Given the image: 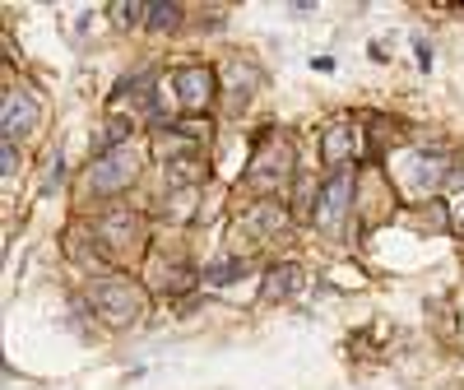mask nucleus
Here are the masks:
<instances>
[{"label": "nucleus", "mask_w": 464, "mask_h": 390, "mask_svg": "<svg viewBox=\"0 0 464 390\" xmlns=\"http://www.w3.org/2000/svg\"><path fill=\"white\" fill-rule=\"evenodd\" d=\"M450 228L459 232V238H464V195H459V200L450 205Z\"/></svg>", "instance_id": "nucleus-18"}, {"label": "nucleus", "mask_w": 464, "mask_h": 390, "mask_svg": "<svg viewBox=\"0 0 464 390\" xmlns=\"http://www.w3.org/2000/svg\"><path fill=\"white\" fill-rule=\"evenodd\" d=\"M246 228L251 232H279V228H288V214H284V205H256L251 214H246Z\"/></svg>", "instance_id": "nucleus-11"}, {"label": "nucleus", "mask_w": 464, "mask_h": 390, "mask_svg": "<svg viewBox=\"0 0 464 390\" xmlns=\"http://www.w3.org/2000/svg\"><path fill=\"white\" fill-rule=\"evenodd\" d=\"M149 93H153V70H135L116 84V98H130V102H149Z\"/></svg>", "instance_id": "nucleus-12"}, {"label": "nucleus", "mask_w": 464, "mask_h": 390, "mask_svg": "<svg viewBox=\"0 0 464 390\" xmlns=\"http://www.w3.org/2000/svg\"><path fill=\"white\" fill-rule=\"evenodd\" d=\"M302 288V265H275L265 275V302H284Z\"/></svg>", "instance_id": "nucleus-10"}, {"label": "nucleus", "mask_w": 464, "mask_h": 390, "mask_svg": "<svg viewBox=\"0 0 464 390\" xmlns=\"http://www.w3.org/2000/svg\"><path fill=\"white\" fill-rule=\"evenodd\" d=\"M33 122H37L33 93H28V89H10V93H5V107H0V131H5V140L14 144V135L33 131Z\"/></svg>", "instance_id": "nucleus-8"}, {"label": "nucleus", "mask_w": 464, "mask_h": 390, "mask_svg": "<svg viewBox=\"0 0 464 390\" xmlns=\"http://www.w3.org/2000/svg\"><path fill=\"white\" fill-rule=\"evenodd\" d=\"M358 144H362L358 126L339 122V126H330V131H325V140H321V153H325V163H348V159L358 153Z\"/></svg>", "instance_id": "nucleus-9"}, {"label": "nucleus", "mask_w": 464, "mask_h": 390, "mask_svg": "<svg viewBox=\"0 0 464 390\" xmlns=\"http://www.w3.org/2000/svg\"><path fill=\"white\" fill-rule=\"evenodd\" d=\"M93 238L102 242L107 256H135L140 242H144V223L135 210H107L98 223H93Z\"/></svg>", "instance_id": "nucleus-3"}, {"label": "nucleus", "mask_w": 464, "mask_h": 390, "mask_svg": "<svg viewBox=\"0 0 464 390\" xmlns=\"http://www.w3.org/2000/svg\"><path fill=\"white\" fill-rule=\"evenodd\" d=\"M89 297L98 307V317L111 321V326H135L144 317V293L130 279H93Z\"/></svg>", "instance_id": "nucleus-1"}, {"label": "nucleus", "mask_w": 464, "mask_h": 390, "mask_svg": "<svg viewBox=\"0 0 464 390\" xmlns=\"http://www.w3.org/2000/svg\"><path fill=\"white\" fill-rule=\"evenodd\" d=\"M404 172H409L413 195H428V190H437L450 177V159H446V153H409Z\"/></svg>", "instance_id": "nucleus-7"}, {"label": "nucleus", "mask_w": 464, "mask_h": 390, "mask_svg": "<svg viewBox=\"0 0 464 390\" xmlns=\"http://www.w3.org/2000/svg\"><path fill=\"white\" fill-rule=\"evenodd\" d=\"M177 19H181V5H149L153 28H177Z\"/></svg>", "instance_id": "nucleus-16"}, {"label": "nucleus", "mask_w": 464, "mask_h": 390, "mask_svg": "<svg viewBox=\"0 0 464 390\" xmlns=\"http://www.w3.org/2000/svg\"><path fill=\"white\" fill-rule=\"evenodd\" d=\"M159 284H163L168 293H181V288L196 284V275H190V269H181V265H163V269H159Z\"/></svg>", "instance_id": "nucleus-14"}, {"label": "nucleus", "mask_w": 464, "mask_h": 390, "mask_svg": "<svg viewBox=\"0 0 464 390\" xmlns=\"http://www.w3.org/2000/svg\"><path fill=\"white\" fill-rule=\"evenodd\" d=\"M0 163H5V177L14 172V144H10V140H5V153H0Z\"/></svg>", "instance_id": "nucleus-19"}, {"label": "nucleus", "mask_w": 464, "mask_h": 390, "mask_svg": "<svg viewBox=\"0 0 464 390\" xmlns=\"http://www.w3.org/2000/svg\"><path fill=\"white\" fill-rule=\"evenodd\" d=\"M111 15L130 24V19H149V5H111Z\"/></svg>", "instance_id": "nucleus-17"}, {"label": "nucleus", "mask_w": 464, "mask_h": 390, "mask_svg": "<svg viewBox=\"0 0 464 390\" xmlns=\"http://www.w3.org/2000/svg\"><path fill=\"white\" fill-rule=\"evenodd\" d=\"M288 177H293V144H288V140H279V135L260 140V149L251 153L246 181H251L256 190H279Z\"/></svg>", "instance_id": "nucleus-2"}, {"label": "nucleus", "mask_w": 464, "mask_h": 390, "mask_svg": "<svg viewBox=\"0 0 464 390\" xmlns=\"http://www.w3.org/2000/svg\"><path fill=\"white\" fill-rule=\"evenodd\" d=\"M232 279H242V260H218V265H209L200 284H232Z\"/></svg>", "instance_id": "nucleus-15"}, {"label": "nucleus", "mask_w": 464, "mask_h": 390, "mask_svg": "<svg viewBox=\"0 0 464 390\" xmlns=\"http://www.w3.org/2000/svg\"><path fill=\"white\" fill-rule=\"evenodd\" d=\"M172 89L186 112H200V107H209V98L218 89V74L209 65H181V70H172Z\"/></svg>", "instance_id": "nucleus-6"}, {"label": "nucleus", "mask_w": 464, "mask_h": 390, "mask_svg": "<svg viewBox=\"0 0 464 390\" xmlns=\"http://www.w3.org/2000/svg\"><path fill=\"white\" fill-rule=\"evenodd\" d=\"M227 84H232V93H237V102H246V98H251V89L260 84V74H256V65L232 61V65H227Z\"/></svg>", "instance_id": "nucleus-13"}, {"label": "nucleus", "mask_w": 464, "mask_h": 390, "mask_svg": "<svg viewBox=\"0 0 464 390\" xmlns=\"http://www.w3.org/2000/svg\"><path fill=\"white\" fill-rule=\"evenodd\" d=\"M353 190H358L353 172H334V177H330V181L316 190V210H312L316 228H325V232H339L343 214L353 210Z\"/></svg>", "instance_id": "nucleus-4"}, {"label": "nucleus", "mask_w": 464, "mask_h": 390, "mask_svg": "<svg viewBox=\"0 0 464 390\" xmlns=\"http://www.w3.org/2000/svg\"><path fill=\"white\" fill-rule=\"evenodd\" d=\"M135 168H140V159H135L130 144H126V149H111V153H102V159H93V168H89V190L116 195L121 186L135 181Z\"/></svg>", "instance_id": "nucleus-5"}]
</instances>
